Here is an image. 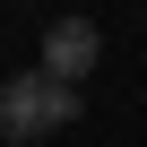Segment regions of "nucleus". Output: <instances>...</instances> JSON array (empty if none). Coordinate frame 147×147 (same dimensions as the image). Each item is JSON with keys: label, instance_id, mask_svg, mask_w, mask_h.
<instances>
[{"label": "nucleus", "instance_id": "obj_1", "mask_svg": "<svg viewBox=\"0 0 147 147\" xmlns=\"http://www.w3.org/2000/svg\"><path fill=\"white\" fill-rule=\"evenodd\" d=\"M78 121V87L43 78V69H18V78H0V138H43V130H69Z\"/></svg>", "mask_w": 147, "mask_h": 147}, {"label": "nucleus", "instance_id": "obj_2", "mask_svg": "<svg viewBox=\"0 0 147 147\" xmlns=\"http://www.w3.org/2000/svg\"><path fill=\"white\" fill-rule=\"evenodd\" d=\"M95 52H104L95 18H52V26H43V78H61V87H78L87 69H95Z\"/></svg>", "mask_w": 147, "mask_h": 147}]
</instances>
